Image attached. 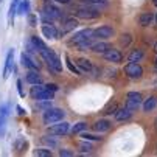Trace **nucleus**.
<instances>
[{"label":"nucleus","mask_w":157,"mask_h":157,"mask_svg":"<svg viewBox=\"0 0 157 157\" xmlns=\"http://www.w3.org/2000/svg\"><path fill=\"white\" fill-rule=\"evenodd\" d=\"M20 64H22V67H25L28 70H39V67H40V64L34 58H31L30 53H22L20 55Z\"/></svg>","instance_id":"9"},{"label":"nucleus","mask_w":157,"mask_h":157,"mask_svg":"<svg viewBox=\"0 0 157 157\" xmlns=\"http://www.w3.org/2000/svg\"><path fill=\"white\" fill-rule=\"evenodd\" d=\"M94 129L98 131V132H107L110 129V121H107V120H98L94 124Z\"/></svg>","instance_id":"23"},{"label":"nucleus","mask_w":157,"mask_h":157,"mask_svg":"<svg viewBox=\"0 0 157 157\" xmlns=\"http://www.w3.org/2000/svg\"><path fill=\"white\" fill-rule=\"evenodd\" d=\"M154 50H155V53H157V44H155V45H154Z\"/></svg>","instance_id":"44"},{"label":"nucleus","mask_w":157,"mask_h":157,"mask_svg":"<svg viewBox=\"0 0 157 157\" xmlns=\"http://www.w3.org/2000/svg\"><path fill=\"white\" fill-rule=\"evenodd\" d=\"M17 14H20V16H28L30 14V2L28 0H20L19 2Z\"/></svg>","instance_id":"21"},{"label":"nucleus","mask_w":157,"mask_h":157,"mask_svg":"<svg viewBox=\"0 0 157 157\" xmlns=\"http://www.w3.org/2000/svg\"><path fill=\"white\" fill-rule=\"evenodd\" d=\"M81 5H87V6H106L107 0H78Z\"/></svg>","instance_id":"24"},{"label":"nucleus","mask_w":157,"mask_h":157,"mask_svg":"<svg viewBox=\"0 0 157 157\" xmlns=\"http://www.w3.org/2000/svg\"><path fill=\"white\" fill-rule=\"evenodd\" d=\"M16 86H17V92H19V95H20L22 98H24V97H25V92H24V87H22V81H20V79H17Z\"/></svg>","instance_id":"38"},{"label":"nucleus","mask_w":157,"mask_h":157,"mask_svg":"<svg viewBox=\"0 0 157 157\" xmlns=\"http://www.w3.org/2000/svg\"><path fill=\"white\" fill-rule=\"evenodd\" d=\"M90 39H95L94 30H92V28H86V30H81V31H78V33H75V34L72 36V39L69 40V45L78 47V45H81V44L90 40Z\"/></svg>","instance_id":"5"},{"label":"nucleus","mask_w":157,"mask_h":157,"mask_svg":"<svg viewBox=\"0 0 157 157\" xmlns=\"http://www.w3.org/2000/svg\"><path fill=\"white\" fill-rule=\"evenodd\" d=\"M44 14H42V17H44V24H52L53 20H61L64 16H62V11L56 6V5H53V3H50V2H45V5H44V11H42Z\"/></svg>","instance_id":"3"},{"label":"nucleus","mask_w":157,"mask_h":157,"mask_svg":"<svg viewBox=\"0 0 157 157\" xmlns=\"http://www.w3.org/2000/svg\"><path fill=\"white\" fill-rule=\"evenodd\" d=\"M117 109H118V106H117L115 101H114V103H109V104L104 107V114H106V115H112V114H115V112H117Z\"/></svg>","instance_id":"29"},{"label":"nucleus","mask_w":157,"mask_h":157,"mask_svg":"<svg viewBox=\"0 0 157 157\" xmlns=\"http://www.w3.org/2000/svg\"><path fill=\"white\" fill-rule=\"evenodd\" d=\"M79 149H81L82 152H89V151L92 149V145H90V143H86V142H84V143H81V145H79Z\"/></svg>","instance_id":"39"},{"label":"nucleus","mask_w":157,"mask_h":157,"mask_svg":"<svg viewBox=\"0 0 157 157\" xmlns=\"http://www.w3.org/2000/svg\"><path fill=\"white\" fill-rule=\"evenodd\" d=\"M31 42L34 44V47H36V50H37V53H40L44 48H45L47 45H45V44H44L42 42V39L40 37H37V36H31Z\"/></svg>","instance_id":"28"},{"label":"nucleus","mask_w":157,"mask_h":157,"mask_svg":"<svg viewBox=\"0 0 157 157\" xmlns=\"http://www.w3.org/2000/svg\"><path fill=\"white\" fill-rule=\"evenodd\" d=\"M155 106H157V98H155V97H149V98L145 100V103H143V110H145V112H149V110L155 109Z\"/></svg>","instance_id":"25"},{"label":"nucleus","mask_w":157,"mask_h":157,"mask_svg":"<svg viewBox=\"0 0 157 157\" xmlns=\"http://www.w3.org/2000/svg\"><path fill=\"white\" fill-rule=\"evenodd\" d=\"M73 14L78 17V19H97L101 16V13L92 6H87V5H82L76 10H73Z\"/></svg>","instance_id":"6"},{"label":"nucleus","mask_w":157,"mask_h":157,"mask_svg":"<svg viewBox=\"0 0 157 157\" xmlns=\"http://www.w3.org/2000/svg\"><path fill=\"white\" fill-rule=\"evenodd\" d=\"M76 65L79 67L81 70L89 72V73H90V72L94 70V65H92V62L89 61V59H86V58H79V59H76Z\"/></svg>","instance_id":"19"},{"label":"nucleus","mask_w":157,"mask_h":157,"mask_svg":"<svg viewBox=\"0 0 157 157\" xmlns=\"http://www.w3.org/2000/svg\"><path fill=\"white\" fill-rule=\"evenodd\" d=\"M33 154L37 155V157H52V155H53V152H52L50 148H39V149H34Z\"/></svg>","instance_id":"27"},{"label":"nucleus","mask_w":157,"mask_h":157,"mask_svg":"<svg viewBox=\"0 0 157 157\" xmlns=\"http://www.w3.org/2000/svg\"><path fill=\"white\" fill-rule=\"evenodd\" d=\"M13 62H14V50L11 48L6 55V59H5V67H3V79H6L13 70Z\"/></svg>","instance_id":"14"},{"label":"nucleus","mask_w":157,"mask_h":157,"mask_svg":"<svg viewBox=\"0 0 157 157\" xmlns=\"http://www.w3.org/2000/svg\"><path fill=\"white\" fill-rule=\"evenodd\" d=\"M40 58L47 62V65H48V69H52L53 72H62V64H61V59H59V56L52 50V48H48V47H45L40 53Z\"/></svg>","instance_id":"2"},{"label":"nucleus","mask_w":157,"mask_h":157,"mask_svg":"<svg viewBox=\"0 0 157 157\" xmlns=\"http://www.w3.org/2000/svg\"><path fill=\"white\" fill-rule=\"evenodd\" d=\"M8 114H10V104H0V115L8 117Z\"/></svg>","instance_id":"35"},{"label":"nucleus","mask_w":157,"mask_h":157,"mask_svg":"<svg viewBox=\"0 0 157 157\" xmlns=\"http://www.w3.org/2000/svg\"><path fill=\"white\" fill-rule=\"evenodd\" d=\"M65 62H67V67H69V70L72 72V73H75V75H81V72H79V69H78V67L70 61V58L69 56H65Z\"/></svg>","instance_id":"30"},{"label":"nucleus","mask_w":157,"mask_h":157,"mask_svg":"<svg viewBox=\"0 0 157 157\" xmlns=\"http://www.w3.org/2000/svg\"><path fill=\"white\" fill-rule=\"evenodd\" d=\"M28 24L31 27H37V17L34 14H28Z\"/></svg>","instance_id":"37"},{"label":"nucleus","mask_w":157,"mask_h":157,"mask_svg":"<svg viewBox=\"0 0 157 157\" xmlns=\"http://www.w3.org/2000/svg\"><path fill=\"white\" fill-rule=\"evenodd\" d=\"M40 140H42V143H45L48 148H56V146H58V142L53 140L52 137H50V139H48V137H42Z\"/></svg>","instance_id":"32"},{"label":"nucleus","mask_w":157,"mask_h":157,"mask_svg":"<svg viewBox=\"0 0 157 157\" xmlns=\"http://www.w3.org/2000/svg\"><path fill=\"white\" fill-rule=\"evenodd\" d=\"M0 2H3V0H0Z\"/></svg>","instance_id":"47"},{"label":"nucleus","mask_w":157,"mask_h":157,"mask_svg":"<svg viewBox=\"0 0 157 157\" xmlns=\"http://www.w3.org/2000/svg\"><path fill=\"white\" fill-rule=\"evenodd\" d=\"M20 0H13L10 5V13H8V25H14V16L17 14V6H19Z\"/></svg>","instance_id":"18"},{"label":"nucleus","mask_w":157,"mask_h":157,"mask_svg":"<svg viewBox=\"0 0 157 157\" xmlns=\"http://www.w3.org/2000/svg\"><path fill=\"white\" fill-rule=\"evenodd\" d=\"M94 36H95V39H110L114 36V28L109 25H103V27L94 30Z\"/></svg>","instance_id":"11"},{"label":"nucleus","mask_w":157,"mask_h":157,"mask_svg":"<svg viewBox=\"0 0 157 157\" xmlns=\"http://www.w3.org/2000/svg\"><path fill=\"white\" fill-rule=\"evenodd\" d=\"M82 139L86 142H94V140H101V137L98 136H94V134H82Z\"/></svg>","instance_id":"36"},{"label":"nucleus","mask_w":157,"mask_h":157,"mask_svg":"<svg viewBox=\"0 0 157 157\" xmlns=\"http://www.w3.org/2000/svg\"><path fill=\"white\" fill-rule=\"evenodd\" d=\"M131 117H132V110L129 107H121V109H117V112H115L117 121H126Z\"/></svg>","instance_id":"16"},{"label":"nucleus","mask_w":157,"mask_h":157,"mask_svg":"<svg viewBox=\"0 0 157 157\" xmlns=\"http://www.w3.org/2000/svg\"><path fill=\"white\" fill-rule=\"evenodd\" d=\"M17 114H19V115H25V110L22 109L20 106H17Z\"/></svg>","instance_id":"42"},{"label":"nucleus","mask_w":157,"mask_h":157,"mask_svg":"<svg viewBox=\"0 0 157 157\" xmlns=\"http://www.w3.org/2000/svg\"><path fill=\"white\" fill-rule=\"evenodd\" d=\"M142 101H143L142 94H139V92H129L128 94V100H126V107H129L131 110H136V109H139Z\"/></svg>","instance_id":"10"},{"label":"nucleus","mask_w":157,"mask_h":157,"mask_svg":"<svg viewBox=\"0 0 157 157\" xmlns=\"http://www.w3.org/2000/svg\"><path fill=\"white\" fill-rule=\"evenodd\" d=\"M40 31H42V34L45 36L47 39H58V37H59L58 28H56L55 25H52V24H44V25L40 27Z\"/></svg>","instance_id":"12"},{"label":"nucleus","mask_w":157,"mask_h":157,"mask_svg":"<svg viewBox=\"0 0 157 157\" xmlns=\"http://www.w3.org/2000/svg\"><path fill=\"white\" fill-rule=\"evenodd\" d=\"M59 155H61V157H72L73 152L69 151V149H59Z\"/></svg>","instance_id":"40"},{"label":"nucleus","mask_w":157,"mask_h":157,"mask_svg":"<svg viewBox=\"0 0 157 157\" xmlns=\"http://www.w3.org/2000/svg\"><path fill=\"white\" fill-rule=\"evenodd\" d=\"M124 73H126L129 78H132V79H139V78H142V75H143V69H142V65H140L139 62L129 61V62L124 65Z\"/></svg>","instance_id":"7"},{"label":"nucleus","mask_w":157,"mask_h":157,"mask_svg":"<svg viewBox=\"0 0 157 157\" xmlns=\"http://www.w3.org/2000/svg\"><path fill=\"white\" fill-rule=\"evenodd\" d=\"M154 19H155V22H157V13H155V17H154Z\"/></svg>","instance_id":"45"},{"label":"nucleus","mask_w":157,"mask_h":157,"mask_svg":"<svg viewBox=\"0 0 157 157\" xmlns=\"http://www.w3.org/2000/svg\"><path fill=\"white\" fill-rule=\"evenodd\" d=\"M53 2H56V3H62V5H67V3H70L72 0H53Z\"/></svg>","instance_id":"41"},{"label":"nucleus","mask_w":157,"mask_h":157,"mask_svg":"<svg viewBox=\"0 0 157 157\" xmlns=\"http://www.w3.org/2000/svg\"><path fill=\"white\" fill-rule=\"evenodd\" d=\"M131 40H132L131 34H123V36L120 37V45H121V47H128L129 44H131Z\"/></svg>","instance_id":"34"},{"label":"nucleus","mask_w":157,"mask_h":157,"mask_svg":"<svg viewBox=\"0 0 157 157\" xmlns=\"http://www.w3.org/2000/svg\"><path fill=\"white\" fill-rule=\"evenodd\" d=\"M152 20H154V16L151 13H142L140 17H139V24L142 27H149Z\"/></svg>","instance_id":"22"},{"label":"nucleus","mask_w":157,"mask_h":157,"mask_svg":"<svg viewBox=\"0 0 157 157\" xmlns=\"http://www.w3.org/2000/svg\"><path fill=\"white\" fill-rule=\"evenodd\" d=\"M142 58H143V52L139 50V48H137V50H132V52L129 53V56H128V59L132 61V62H139Z\"/></svg>","instance_id":"26"},{"label":"nucleus","mask_w":157,"mask_h":157,"mask_svg":"<svg viewBox=\"0 0 157 157\" xmlns=\"http://www.w3.org/2000/svg\"><path fill=\"white\" fill-rule=\"evenodd\" d=\"M152 3H154V5L157 6V0H152Z\"/></svg>","instance_id":"43"},{"label":"nucleus","mask_w":157,"mask_h":157,"mask_svg":"<svg viewBox=\"0 0 157 157\" xmlns=\"http://www.w3.org/2000/svg\"><path fill=\"white\" fill-rule=\"evenodd\" d=\"M64 115H65V112H64L62 109H58V107H50V109H47L45 112H44V117H42V120H44V123H45V124H53V123L62 121Z\"/></svg>","instance_id":"4"},{"label":"nucleus","mask_w":157,"mask_h":157,"mask_svg":"<svg viewBox=\"0 0 157 157\" xmlns=\"http://www.w3.org/2000/svg\"><path fill=\"white\" fill-rule=\"evenodd\" d=\"M58 90V86L56 84H47V86H42V84H36L33 89L30 95L37 100V101H42V100H53L55 94Z\"/></svg>","instance_id":"1"},{"label":"nucleus","mask_w":157,"mask_h":157,"mask_svg":"<svg viewBox=\"0 0 157 157\" xmlns=\"http://www.w3.org/2000/svg\"><path fill=\"white\" fill-rule=\"evenodd\" d=\"M76 27H78V20H76L75 17H69V19H65L61 34L64 36V34H67V33H70V31H73Z\"/></svg>","instance_id":"15"},{"label":"nucleus","mask_w":157,"mask_h":157,"mask_svg":"<svg viewBox=\"0 0 157 157\" xmlns=\"http://www.w3.org/2000/svg\"><path fill=\"white\" fill-rule=\"evenodd\" d=\"M25 81H27L28 84H31V86L42 84V78H40V75H39L37 70H30V72L27 73V76H25Z\"/></svg>","instance_id":"17"},{"label":"nucleus","mask_w":157,"mask_h":157,"mask_svg":"<svg viewBox=\"0 0 157 157\" xmlns=\"http://www.w3.org/2000/svg\"><path fill=\"white\" fill-rule=\"evenodd\" d=\"M6 132V117L0 115V137H3Z\"/></svg>","instance_id":"33"},{"label":"nucleus","mask_w":157,"mask_h":157,"mask_svg":"<svg viewBox=\"0 0 157 157\" xmlns=\"http://www.w3.org/2000/svg\"><path fill=\"white\" fill-rule=\"evenodd\" d=\"M86 128H87V123H84V121H79V123L73 124V128H72V134H79V132H82Z\"/></svg>","instance_id":"31"},{"label":"nucleus","mask_w":157,"mask_h":157,"mask_svg":"<svg viewBox=\"0 0 157 157\" xmlns=\"http://www.w3.org/2000/svg\"><path fill=\"white\" fill-rule=\"evenodd\" d=\"M103 56H104L106 61L114 62V64H118V62H121V59H123V55L120 53V50H114V48H109L106 53H103Z\"/></svg>","instance_id":"13"},{"label":"nucleus","mask_w":157,"mask_h":157,"mask_svg":"<svg viewBox=\"0 0 157 157\" xmlns=\"http://www.w3.org/2000/svg\"><path fill=\"white\" fill-rule=\"evenodd\" d=\"M47 131L52 136H65V134H69V131H70V124L67 121H58V123H53L52 126L48 124Z\"/></svg>","instance_id":"8"},{"label":"nucleus","mask_w":157,"mask_h":157,"mask_svg":"<svg viewBox=\"0 0 157 157\" xmlns=\"http://www.w3.org/2000/svg\"><path fill=\"white\" fill-rule=\"evenodd\" d=\"M155 65H157V58H155Z\"/></svg>","instance_id":"46"},{"label":"nucleus","mask_w":157,"mask_h":157,"mask_svg":"<svg viewBox=\"0 0 157 157\" xmlns=\"http://www.w3.org/2000/svg\"><path fill=\"white\" fill-rule=\"evenodd\" d=\"M109 48H110V45H109L107 42H97V44H94V45L90 47V50L94 53H101V55L106 53Z\"/></svg>","instance_id":"20"}]
</instances>
